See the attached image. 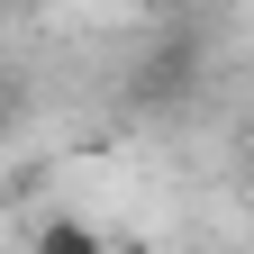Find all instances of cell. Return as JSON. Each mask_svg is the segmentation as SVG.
<instances>
[{"instance_id":"obj_3","label":"cell","mask_w":254,"mask_h":254,"mask_svg":"<svg viewBox=\"0 0 254 254\" xmlns=\"http://www.w3.org/2000/svg\"><path fill=\"white\" fill-rule=\"evenodd\" d=\"M18 109H27V82H18V73H0V136L18 127Z\"/></svg>"},{"instance_id":"obj_1","label":"cell","mask_w":254,"mask_h":254,"mask_svg":"<svg viewBox=\"0 0 254 254\" xmlns=\"http://www.w3.org/2000/svg\"><path fill=\"white\" fill-rule=\"evenodd\" d=\"M200 64H209V46H200V37L182 27V37H164V46H154V55L136 64V82H127V100H136V109H173V100H190V82H200Z\"/></svg>"},{"instance_id":"obj_2","label":"cell","mask_w":254,"mask_h":254,"mask_svg":"<svg viewBox=\"0 0 254 254\" xmlns=\"http://www.w3.org/2000/svg\"><path fill=\"white\" fill-rule=\"evenodd\" d=\"M37 245H55V254H91L100 236H91L82 218H46V227H37Z\"/></svg>"}]
</instances>
